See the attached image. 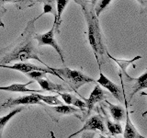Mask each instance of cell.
<instances>
[{"label":"cell","instance_id":"1","mask_svg":"<svg viewBox=\"0 0 147 138\" xmlns=\"http://www.w3.org/2000/svg\"><path fill=\"white\" fill-rule=\"evenodd\" d=\"M81 7L87 23V38H88L89 44L94 51L95 56L96 60H98V63H99L98 55L104 54L105 48L102 41V36H101L98 17L96 16L95 11L93 9L88 8L87 4L84 5V6H81Z\"/></svg>","mask_w":147,"mask_h":138},{"label":"cell","instance_id":"2","mask_svg":"<svg viewBox=\"0 0 147 138\" xmlns=\"http://www.w3.org/2000/svg\"><path fill=\"white\" fill-rule=\"evenodd\" d=\"M33 59L38 61L41 64H43L45 66H48L45 64L40 57L38 56L36 50L32 43L31 38L28 36V38H25L21 43L16 46L10 53H7L5 56L0 60V64H7L12 61H20V62H25L27 60Z\"/></svg>","mask_w":147,"mask_h":138},{"label":"cell","instance_id":"3","mask_svg":"<svg viewBox=\"0 0 147 138\" xmlns=\"http://www.w3.org/2000/svg\"><path fill=\"white\" fill-rule=\"evenodd\" d=\"M50 68L56 73L61 79L66 80L75 91H76L78 89H80L82 86H84L86 84L96 82L93 78H91L90 76L85 75V74H83L81 71H78V70H74V69H70L67 67L65 68L50 67Z\"/></svg>","mask_w":147,"mask_h":138},{"label":"cell","instance_id":"4","mask_svg":"<svg viewBox=\"0 0 147 138\" xmlns=\"http://www.w3.org/2000/svg\"><path fill=\"white\" fill-rule=\"evenodd\" d=\"M54 30H55V25H53L52 29H51L49 31H47L46 33H43V34L36 35L35 39L37 40V41H38L40 46H51V47H53L55 51H56V53L59 54V56L61 58V61L63 62V64H64L63 52L61 49V47L58 45L56 39H55Z\"/></svg>","mask_w":147,"mask_h":138},{"label":"cell","instance_id":"5","mask_svg":"<svg viewBox=\"0 0 147 138\" xmlns=\"http://www.w3.org/2000/svg\"><path fill=\"white\" fill-rule=\"evenodd\" d=\"M43 105L41 102V100L39 99L37 93H32L30 95H25L18 97L16 99H8L7 101H5L4 103L0 104V109L3 108H12L14 106H18V105Z\"/></svg>","mask_w":147,"mask_h":138},{"label":"cell","instance_id":"6","mask_svg":"<svg viewBox=\"0 0 147 138\" xmlns=\"http://www.w3.org/2000/svg\"><path fill=\"white\" fill-rule=\"evenodd\" d=\"M0 67L2 68H8V69H12V70L15 71H18L21 73L27 74L29 72L34 71V70H39V71H43L45 73H49V74H53V75H55L59 77V76L57 75L54 71H53L49 66L46 67H40L38 66H35V64H32L30 63H25V62H20V63H16L12 64V66H7V64H0ZM60 78V77H59Z\"/></svg>","mask_w":147,"mask_h":138},{"label":"cell","instance_id":"7","mask_svg":"<svg viewBox=\"0 0 147 138\" xmlns=\"http://www.w3.org/2000/svg\"><path fill=\"white\" fill-rule=\"evenodd\" d=\"M100 131L101 133H106V126L104 123V119L100 116V115H94V116L90 117L87 121L85 122L84 126H83L79 131L74 133L69 137L75 136L76 135H78L84 131Z\"/></svg>","mask_w":147,"mask_h":138},{"label":"cell","instance_id":"8","mask_svg":"<svg viewBox=\"0 0 147 138\" xmlns=\"http://www.w3.org/2000/svg\"><path fill=\"white\" fill-rule=\"evenodd\" d=\"M96 83L105 87L106 89H108L110 93L113 95V97L119 102H122V91L118 85L113 83L111 80H109V78L103 75V73L100 71L99 78L96 80Z\"/></svg>","mask_w":147,"mask_h":138},{"label":"cell","instance_id":"9","mask_svg":"<svg viewBox=\"0 0 147 138\" xmlns=\"http://www.w3.org/2000/svg\"><path fill=\"white\" fill-rule=\"evenodd\" d=\"M105 99H106V93L100 87V85L99 84L96 85L93 91L91 92L89 98L86 99V109L87 110V114L94 109L96 103L100 102V101H102Z\"/></svg>","mask_w":147,"mask_h":138},{"label":"cell","instance_id":"10","mask_svg":"<svg viewBox=\"0 0 147 138\" xmlns=\"http://www.w3.org/2000/svg\"><path fill=\"white\" fill-rule=\"evenodd\" d=\"M39 83V85L40 87L42 89L43 91H50V92H55V93H58V92H66V89L62 85L59 84H55L53 81H51L48 79V77H41L38 78L36 80Z\"/></svg>","mask_w":147,"mask_h":138},{"label":"cell","instance_id":"11","mask_svg":"<svg viewBox=\"0 0 147 138\" xmlns=\"http://www.w3.org/2000/svg\"><path fill=\"white\" fill-rule=\"evenodd\" d=\"M49 110L52 112L53 114L57 115V116H64V115H76L78 117L77 112H79L78 108L72 107L71 105H55L53 107H50Z\"/></svg>","mask_w":147,"mask_h":138},{"label":"cell","instance_id":"12","mask_svg":"<svg viewBox=\"0 0 147 138\" xmlns=\"http://www.w3.org/2000/svg\"><path fill=\"white\" fill-rule=\"evenodd\" d=\"M126 124H125V130L123 132V137L124 138H144L140 133L136 130V128L133 125V123L131 121L130 118V112L128 110V107L126 106Z\"/></svg>","mask_w":147,"mask_h":138},{"label":"cell","instance_id":"13","mask_svg":"<svg viewBox=\"0 0 147 138\" xmlns=\"http://www.w3.org/2000/svg\"><path fill=\"white\" fill-rule=\"evenodd\" d=\"M32 81H30L24 84H20V83H15V84L9 85L7 87L0 86V90L4 91H9V92H20V93H27V92H30V93H40V91L43 90H32L28 89V86L30 85Z\"/></svg>","mask_w":147,"mask_h":138},{"label":"cell","instance_id":"14","mask_svg":"<svg viewBox=\"0 0 147 138\" xmlns=\"http://www.w3.org/2000/svg\"><path fill=\"white\" fill-rule=\"evenodd\" d=\"M108 54V56L111 59V60H113V61L116 63L118 66L121 67V71H122V73L125 75V76L127 77V79L128 80H131L132 81V78L128 75V73H127V68H128V66H130V64H131L134 61H137V60H140V59H142V56H135L134 58H132V59H131V60H125V59H117V58H115V57H113V56H111L109 53H107Z\"/></svg>","mask_w":147,"mask_h":138},{"label":"cell","instance_id":"15","mask_svg":"<svg viewBox=\"0 0 147 138\" xmlns=\"http://www.w3.org/2000/svg\"><path fill=\"white\" fill-rule=\"evenodd\" d=\"M43 12L40 14L39 17H37L34 18V20L36 21L41 16L45 15V14H53L54 17V21H53V25H55L57 20V10H56V1L55 0H43Z\"/></svg>","mask_w":147,"mask_h":138},{"label":"cell","instance_id":"16","mask_svg":"<svg viewBox=\"0 0 147 138\" xmlns=\"http://www.w3.org/2000/svg\"><path fill=\"white\" fill-rule=\"evenodd\" d=\"M132 81H134V85L132 86V91L130 95V99H131L137 92H139L147 87V71L139 77L132 78Z\"/></svg>","mask_w":147,"mask_h":138},{"label":"cell","instance_id":"17","mask_svg":"<svg viewBox=\"0 0 147 138\" xmlns=\"http://www.w3.org/2000/svg\"><path fill=\"white\" fill-rule=\"evenodd\" d=\"M107 103L109 105V110L110 115H111L113 120H115V122L122 121L126 114V112L124 110V109L121 107V106L111 104V103H109V101H107Z\"/></svg>","mask_w":147,"mask_h":138},{"label":"cell","instance_id":"18","mask_svg":"<svg viewBox=\"0 0 147 138\" xmlns=\"http://www.w3.org/2000/svg\"><path fill=\"white\" fill-rule=\"evenodd\" d=\"M56 1V10H57V20L55 23V29L56 31L59 32V28L62 22V15L63 13V10L65 9L69 0H55Z\"/></svg>","mask_w":147,"mask_h":138},{"label":"cell","instance_id":"19","mask_svg":"<svg viewBox=\"0 0 147 138\" xmlns=\"http://www.w3.org/2000/svg\"><path fill=\"white\" fill-rule=\"evenodd\" d=\"M23 110L22 107H20V108H17V109H14L12 112H10L9 113H7V115H5V116L0 118V137H2V133H3V131L6 125L7 124V122L10 121V120L17 115L18 113H20L21 110Z\"/></svg>","mask_w":147,"mask_h":138},{"label":"cell","instance_id":"20","mask_svg":"<svg viewBox=\"0 0 147 138\" xmlns=\"http://www.w3.org/2000/svg\"><path fill=\"white\" fill-rule=\"evenodd\" d=\"M106 124H107V128L109 132V133L111 135H121L123 133L122 127L121 124L119 123V122H113L110 120L107 119L106 120Z\"/></svg>","mask_w":147,"mask_h":138},{"label":"cell","instance_id":"21","mask_svg":"<svg viewBox=\"0 0 147 138\" xmlns=\"http://www.w3.org/2000/svg\"><path fill=\"white\" fill-rule=\"evenodd\" d=\"M38 95L39 99L42 101V102L48 104V105H52V106H55V105H62L63 104L61 100L58 99V96H45V95H42V94H39L37 93Z\"/></svg>","mask_w":147,"mask_h":138},{"label":"cell","instance_id":"22","mask_svg":"<svg viewBox=\"0 0 147 138\" xmlns=\"http://www.w3.org/2000/svg\"><path fill=\"white\" fill-rule=\"evenodd\" d=\"M111 1L112 0H99V1L98 2V4H96V6L95 7V9H94L96 16L98 18L100 14L109 7V5L110 4Z\"/></svg>","mask_w":147,"mask_h":138},{"label":"cell","instance_id":"23","mask_svg":"<svg viewBox=\"0 0 147 138\" xmlns=\"http://www.w3.org/2000/svg\"><path fill=\"white\" fill-rule=\"evenodd\" d=\"M36 1L37 0H15V3L17 4L18 8L25 9L26 7H30L31 6H33Z\"/></svg>","mask_w":147,"mask_h":138},{"label":"cell","instance_id":"24","mask_svg":"<svg viewBox=\"0 0 147 138\" xmlns=\"http://www.w3.org/2000/svg\"><path fill=\"white\" fill-rule=\"evenodd\" d=\"M26 75L33 80H37L38 78H41V77H47V76H46L47 73H45L43 71H39V70H34V71L29 72V73H27Z\"/></svg>","mask_w":147,"mask_h":138},{"label":"cell","instance_id":"25","mask_svg":"<svg viewBox=\"0 0 147 138\" xmlns=\"http://www.w3.org/2000/svg\"><path fill=\"white\" fill-rule=\"evenodd\" d=\"M6 13V9L5 8H0V27H3L4 25H3V23H2V17H3V15L4 14Z\"/></svg>","mask_w":147,"mask_h":138},{"label":"cell","instance_id":"26","mask_svg":"<svg viewBox=\"0 0 147 138\" xmlns=\"http://www.w3.org/2000/svg\"><path fill=\"white\" fill-rule=\"evenodd\" d=\"M75 2L80 5V6H84V5L87 4V0H75Z\"/></svg>","mask_w":147,"mask_h":138},{"label":"cell","instance_id":"27","mask_svg":"<svg viewBox=\"0 0 147 138\" xmlns=\"http://www.w3.org/2000/svg\"><path fill=\"white\" fill-rule=\"evenodd\" d=\"M14 2L15 3V0H0V4H4V3H10Z\"/></svg>","mask_w":147,"mask_h":138},{"label":"cell","instance_id":"28","mask_svg":"<svg viewBox=\"0 0 147 138\" xmlns=\"http://www.w3.org/2000/svg\"><path fill=\"white\" fill-rule=\"evenodd\" d=\"M142 96H147V93H144V92H142V93L141 94ZM147 114V110H145V112H144V113H142V116H145V115Z\"/></svg>","mask_w":147,"mask_h":138},{"label":"cell","instance_id":"29","mask_svg":"<svg viewBox=\"0 0 147 138\" xmlns=\"http://www.w3.org/2000/svg\"><path fill=\"white\" fill-rule=\"evenodd\" d=\"M96 2H98V0H91V3H92V5H93V6H94V5H95Z\"/></svg>","mask_w":147,"mask_h":138},{"label":"cell","instance_id":"30","mask_svg":"<svg viewBox=\"0 0 147 138\" xmlns=\"http://www.w3.org/2000/svg\"><path fill=\"white\" fill-rule=\"evenodd\" d=\"M139 1H147V0H139Z\"/></svg>","mask_w":147,"mask_h":138}]
</instances>
